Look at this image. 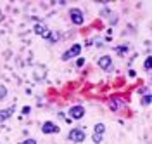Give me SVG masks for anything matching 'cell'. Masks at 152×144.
Here are the masks:
<instances>
[{
  "label": "cell",
  "instance_id": "obj_1",
  "mask_svg": "<svg viewBox=\"0 0 152 144\" xmlns=\"http://www.w3.org/2000/svg\"><path fill=\"white\" fill-rule=\"evenodd\" d=\"M67 139L71 141V143H75V144H80V143H83L86 139V132L83 130V128H71L69 130V134H67Z\"/></svg>",
  "mask_w": 152,
  "mask_h": 144
},
{
  "label": "cell",
  "instance_id": "obj_2",
  "mask_svg": "<svg viewBox=\"0 0 152 144\" xmlns=\"http://www.w3.org/2000/svg\"><path fill=\"white\" fill-rule=\"evenodd\" d=\"M69 18H71V23L76 24V26H81L85 23V14H83V10L78 9V7H73L69 10Z\"/></svg>",
  "mask_w": 152,
  "mask_h": 144
},
{
  "label": "cell",
  "instance_id": "obj_3",
  "mask_svg": "<svg viewBox=\"0 0 152 144\" xmlns=\"http://www.w3.org/2000/svg\"><path fill=\"white\" fill-rule=\"evenodd\" d=\"M80 54H81V45H80V44H75V45H71V47L62 54V58L61 59H62V61H71V59L78 58Z\"/></svg>",
  "mask_w": 152,
  "mask_h": 144
},
{
  "label": "cell",
  "instance_id": "obj_4",
  "mask_svg": "<svg viewBox=\"0 0 152 144\" xmlns=\"http://www.w3.org/2000/svg\"><path fill=\"white\" fill-rule=\"evenodd\" d=\"M83 116H85V108L83 106L76 104V106H71L69 108V118L71 120H81Z\"/></svg>",
  "mask_w": 152,
  "mask_h": 144
},
{
  "label": "cell",
  "instance_id": "obj_5",
  "mask_svg": "<svg viewBox=\"0 0 152 144\" xmlns=\"http://www.w3.org/2000/svg\"><path fill=\"white\" fill-rule=\"evenodd\" d=\"M59 125H56L54 122H43V125H42V132L43 134H47V135H50V134H59Z\"/></svg>",
  "mask_w": 152,
  "mask_h": 144
},
{
  "label": "cell",
  "instance_id": "obj_6",
  "mask_svg": "<svg viewBox=\"0 0 152 144\" xmlns=\"http://www.w3.org/2000/svg\"><path fill=\"white\" fill-rule=\"evenodd\" d=\"M97 64H99V68H102L104 71H111L113 69V58L111 56H102V58H99Z\"/></svg>",
  "mask_w": 152,
  "mask_h": 144
},
{
  "label": "cell",
  "instance_id": "obj_7",
  "mask_svg": "<svg viewBox=\"0 0 152 144\" xmlns=\"http://www.w3.org/2000/svg\"><path fill=\"white\" fill-rule=\"evenodd\" d=\"M45 75H47V68L42 66V64H37L35 69H33V77H35V80H37V82H42V80L45 78Z\"/></svg>",
  "mask_w": 152,
  "mask_h": 144
},
{
  "label": "cell",
  "instance_id": "obj_8",
  "mask_svg": "<svg viewBox=\"0 0 152 144\" xmlns=\"http://www.w3.org/2000/svg\"><path fill=\"white\" fill-rule=\"evenodd\" d=\"M14 111H16V106H10V108H5V109H0V123L7 122L10 116L14 115Z\"/></svg>",
  "mask_w": 152,
  "mask_h": 144
},
{
  "label": "cell",
  "instance_id": "obj_9",
  "mask_svg": "<svg viewBox=\"0 0 152 144\" xmlns=\"http://www.w3.org/2000/svg\"><path fill=\"white\" fill-rule=\"evenodd\" d=\"M33 31L37 33V35H40V37H43V38L47 40L48 33H50V30L45 26V24H35V28H33Z\"/></svg>",
  "mask_w": 152,
  "mask_h": 144
},
{
  "label": "cell",
  "instance_id": "obj_10",
  "mask_svg": "<svg viewBox=\"0 0 152 144\" xmlns=\"http://www.w3.org/2000/svg\"><path fill=\"white\" fill-rule=\"evenodd\" d=\"M121 106H124V101L121 99V97H113V99L109 101V108H111L113 111H118Z\"/></svg>",
  "mask_w": 152,
  "mask_h": 144
},
{
  "label": "cell",
  "instance_id": "obj_11",
  "mask_svg": "<svg viewBox=\"0 0 152 144\" xmlns=\"http://www.w3.org/2000/svg\"><path fill=\"white\" fill-rule=\"evenodd\" d=\"M61 40V33L59 31H52L50 30V33H48V37H47V42H50V44H56V42H59Z\"/></svg>",
  "mask_w": 152,
  "mask_h": 144
},
{
  "label": "cell",
  "instance_id": "obj_12",
  "mask_svg": "<svg viewBox=\"0 0 152 144\" xmlns=\"http://www.w3.org/2000/svg\"><path fill=\"white\" fill-rule=\"evenodd\" d=\"M128 50H130V45H128V44H123V45H118V47H116V54H118V56H124Z\"/></svg>",
  "mask_w": 152,
  "mask_h": 144
},
{
  "label": "cell",
  "instance_id": "obj_13",
  "mask_svg": "<svg viewBox=\"0 0 152 144\" xmlns=\"http://www.w3.org/2000/svg\"><path fill=\"white\" fill-rule=\"evenodd\" d=\"M105 132V125L104 123H97L94 127V134H99V135H104Z\"/></svg>",
  "mask_w": 152,
  "mask_h": 144
},
{
  "label": "cell",
  "instance_id": "obj_14",
  "mask_svg": "<svg viewBox=\"0 0 152 144\" xmlns=\"http://www.w3.org/2000/svg\"><path fill=\"white\" fill-rule=\"evenodd\" d=\"M9 94V90H7V87L4 85V83H0V99H5Z\"/></svg>",
  "mask_w": 152,
  "mask_h": 144
},
{
  "label": "cell",
  "instance_id": "obj_15",
  "mask_svg": "<svg viewBox=\"0 0 152 144\" xmlns=\"http://www.w3.org/2000/svg\"><path fill=\"white\" fill-rule=\"evenodd\" d=\"M143 68H145V71H151V68H152V58H151V56L145 59V63H143Z\"/></svg>",
  "mask_w": 152,
  "mask_h": 144
},
{
  "label": "cell",
  "instance_id": "obj_16",
  "mask_svg": "<svg viewBox=\"0 0 152 144\" xmlns=\"http://www.w3.org/2000/svg\"><path fill=\"white\" fill-rule=\"evenodd\" d=\"M151 101H152L151 94H145V96L142 97V106H149V104H151Z\"/></svg>",
  "mask_w": 152,
  "mask_h": 144
},
{
  "label": "cell",
  "instance_id": "obj_17",
  "mask_svg": "<svg viewBox=\"0 0 152 144\" xmlns=\"http://www.w3.org/2000/svg\"><path fill=\"white\" fill-rule=\"evenodd\" d=\"M102 139H104V135H99V134L92 135V141H94L95 144H100V143H102Z\"/></svg>",
  "mask_w": 152,
  "mask_h": 144
},
{
  "label": "cell",
  "instance_id": "obj_18",
  "mask_svg": "<svg viewBox=\"0 0 152 144\" xmlns=\"http://www.w3.org/2000/svg\"><path fill=\"white\" fill-rule=\"evenodd\" d=\"M111 14H113V12H111V10H109V9H104V10H102V12H100V16H102V18H109Z\"/></svg>",
  "mask_w": 152,
  "mask_h": 144
},
{
  "label": "cell",
  "instance_id": "obj_19",
  "mask_svg": "<svg viewBox=\"0 0 152 144\" xmlns=\"http://www.w3.org/2000/svg\"><path fill=\"white\" fill-rule=\"evenodd\" d=\"M18 144H37V141L35 139H24V141H21V143Z\"/></svg>",
  "mask_w": 152,
  "mask_h": 144
},
{
  "label": "cell",
  "instance_id": "obj_20",
  "mask_svg": "<svg viewBox=\"0 0 152 144\" xmlns=\"http://www.w3.org/2000/svg\"><path fill=\"white\" fill-rule=\"evenodd\" d=\"M109 21H111V24H116V23H118V16H116V14H111V16H109Z\"/></svg>",
  "mask_w": 152,
  "mask_h": 144
},
{
  "label": "cell",
  "instance_id": "obj_21",
  "mask_svg": "<svg viewBox=\"0 0 152 144\" xmlns=\"http://www.w3.org/2000/svg\"><path fill=\"white\" fill-rule=\"evenodd\" d=\"M29 113H31V108L29 106H24L23 108V115H29Z\"/></svg>",
  "mask_w": 152,
  "mask_h": 144
},
{
  "label": "cell",
  "instance_id": "obj_22",
  "mask_svg": "<svg viewBox=\"0 0 152 144\" xmlns=\"http://www.w3.org/2000/svg\"><path fill=\"white\" fill-rule=\"evenodd\" d=\"M83 64H85V59H81V58H80L78 61H76V66H78V68H81Z\"/></svg>",
  "mask_w": 152,
  "mask_h": 144
}]
</instances>
